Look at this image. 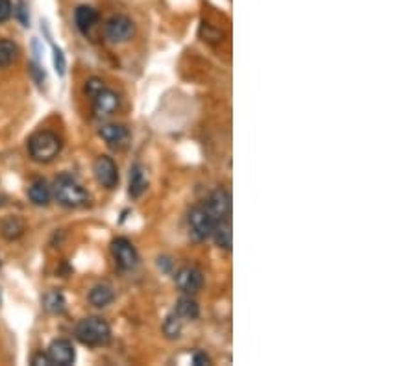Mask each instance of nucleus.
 Segmentation results:
<instances>
[{
  "mask_svg": "<svg viewBox=\"0 0 416 366\" xmlns=\"http://www.w3.org/2000/svg\"><path fill=\"white\" fill-rule=\"evenodd\" d=\"M52 195H54L55 202L63 208H83L91 200L87 190L82 187V183H78L69 174H61V176L55 178Z\"/></svg>",
  "mask_w": 416,
  "mask_h": 366,
  "instance_id": "1",
  "label": "nucleus"
},
{
  "mask_svg": "<svg viewBox=\"0 0 416 366\" xmlns=\"http://www.w3.org/2000/svg\"><path fill=\"white\" fill-rule=\"evenodd\" d=\"M74 337L85 346H106L111 340V328L100 316H87L76 324Z\"/></svg>",
  "mask_w": 416,
  "mask_h": 366,
  "instance_id": "2",
  "label": "nucleus"
},
{
  "mask_svg": "<svg viewBox=\"0 0 416 366\" xmlns=\"http://www.w3.org/2000/svg\"><path fill=\"white\" fill-rule=\"evenodd\" d=\"M28 152L37 163H50L61 152V139L54 131L41 130L28 139Z\"/></svg>",
  "mask_w": 416,
  "mask_h": 366,
  "instance_id": "3",
  "label": "nucleus"
},
{
  "mask_svg": "<svg viewBox=\"0 0 416 366\" xmlns=\"http://www.w3.org/2000/svg\"><path fill=\"white\" fill-rule=\"evenodd\" d=\"M215 217L208 211L206 205H196L191 209L189 217H187V226H189V235L194 241H206L213 235L215 230Z\"/></svg>",
  "mask_w": 416,
  "mask_h": 366,
  "instance_id": "4",
  "label": "nucleus"
},
{
  "mask_svg": "<svg viewBox=\"0 0 416 366\" xmlns=\"http://www.w3.org/2000/svg\"><path fill=\"white\" fill-rule=\"evenodd\" d=\"M111 254H113V259H115L117 267L122 270H134L139 263V254L135 250V246L124 239V237H119L115 241L111 242Z\"/></svg>",
  "mask_w": 416,
  "mask_h": 366,
  "instance_id": "5",
  "label": "nucleus"
},
{
  "mask_svg": "<svg viewBox=\"0 0 416 366\" xmlns=\"http://www.w3.org/2000/svg\"><path fill=\"white\" fill-rule=\"evenodd\" d=\"M104 32H106V38L111 43H126L134 38V21L126 17V15H115V17H111L107 21Z\"/></svg>",
  "mask_w": 416,
  "mask_h": 366,
  "instance_id": "6",
  "label": "nucleus"
},
{
  "mask_svg": "<svg viewBox=\"0 0 416 366\" xmlns=\"http://www.w3.org/2000/svg\"><path fill=\"white\" fill-rule=\"evenodd\" d=\"M92 172H95L98 183L106 189H115L117 183H119V168H117L115 161L107 156H100V158L95 159Z\"/></svg>",
  "mask_w": 416,
  "mask_h": 366,
  "instance_id": "7",
  "label": "nucleus"
},
{
  "mask_svg": "<svg viewBox=\"0 0 416 366\" xmlns=\"http://www.w3.org/2000/svg\"><path fill=\"white\" fill-rule=\"evenodd\" d=\"M203 205L208 208V211L213 215V217H215L217 222H220V220H228V218L231 217V196L228 190H224V189L213 190Z\"/></svg>",
  "mask_w": 416,
  "mask_h": 366,
  "instance_id": "8",
  "label": "nucleus"
},
{
  "mask_svg": "<svg viewBox=\"0 0 416 366\" xmlns=\"http://www.w3.org/2000/svg\"><path fill=\"white\" fill-rule=\"evenodd\" d=\"M174 281L185 294H196L203 287V274L196 267H183L176 272Z\"/></svg>",
  "mask_w": 416,
  "mask_h": 366,
  "instance_id": "9",
  "label": "nucleus"
},
{
  "mask_svg": "<svg viewBox=\"0 0 416 366\" xmlns=\"http://www.w3.org/2000/svg\"><path fill=\"white\" fill-rule=\"evenodd\" d=\"M48 357H50L52 365L58 366H70L76 359V352L70 340L67 338H55L54 343L48 348Z\"/></svg>",
  "mask_w": 416,
  "mask_h": 366,
  "instance_id": "10",
  "label": "nucleus"
},
{
  "mask_svg": "<svg viewBox=\"0 0 416 366\" xmlns=\"http://www.w3.org/2000/svg\"><path fill=\"white\" fill-rule=\"evenodd\" d=\"M117 107H119V97L111 89L104 87L100 93L92 97V109H95V115L98 119L113 115L117 112Z\"/></svg>",
  "mask_w": 416,
  "mask_h": 366,
  "instance_id": "11",
  "label": "nucleus"
},
{
  "mask_svg": "<svg viewBox=\"0 0 416 366\" xmlns=\"http://www.w3.org/2000/svg\"><path fill=\"white\" fill-rule=\"evenodd\" d=\"M74 23L82 33H87L98 23V11L92 6H78L74 11Z\"/></svg>",
  "mask_w": 416,
  "mask_h": 366,
  "instance_id": "12",
  "label": "nucleus"
},
{
  "mask_svg": "<svg viewBox=\"0 0 416 366\" xmlns=\"http://www.w3.org/2000/svg\"><path fill=\"white\" fill-rule=\"evenodd\" d=\"M100 137L106 141L111 146H119V144H124L129 137V131L126 126L122 124H104L98 130Z\"/></svg>",
  "mask_w": 416,
  "mask_h": 366,
  "instance_id": "13",
  "label": "nucleus"
},
{
  "mask_svg": "<svg viewBox=\"0 0 416 366\" xmlns=\"http://www.w3.org/2000/svg\"><path fill=\"white\" fill-rule=\"evenodd\" d=\"M146 171L143 168V165H134L129 171V196L139 198L146 189Z\"/></svg>",
  "mask_w": 416,
  "mask_h": 366,
  "instance_id": "14",
  "label": "nucleus"
},
{
  "mask_svg": "<svg viewBox=\"0 0 416 366\" xmlns=\"http://www.w3.org/2000/svg\"><path fill=\"white\" fill-rule=\"evenodd\" d=\"M28 198H30L33 205H48L52 198L50 187L46 185L45 180L33 181L30 189H28Z\"/></svg>",
  "mask_w": 416,
  "mask_h": 366,
  "instance_id": "15",
  "label": "nucleus"
},
{
  "mask_svg": "<svg viewBox=\"0 0 416 366\" xmlns=\"http://www.w3.org/2000/svg\"><path fill=\"white\" fill-rule=\"evenodd\" d=\"M215 237V242H217L220 248L224 250H231V244H233V235H231V220H220V222L215 224V230H213V235Z\"/></svg>",
  "mask_w": 416,
  "mask_h": 366,
  "instance_id": "16",
  "label": "nucleus"
},
{
  "mask_svg": "<svg viewBox=\"0 0 416 366\" xmlns=\"http://www.w3.org/2000/svg\"><path fill=\"white\" fill-rule=\"evenodd\" d=\"M113 298H115V294H113V289L110 285H97V287H92L91 292H89V301L95 307H98V309L110 306Z\"/></svg>",
  "mask_w": 416,
  "mask_h": 366,
  "instance_id": "17",
  "label": "nucleus"
},
{
  "mask_svg": "<svg viewBox=\"0 0 416 366\" xmlns=\"http://www.w3.org/2000/svg\"><path fill=\"white\" fill-rule=\"evenodd\" d=\"M176 315L180 316L181 320H196L200 315L198 303L191 298H180L178 303H176Z\"/></svg>",
  "mask_w": 416,
  "mask_h": 366,
  "instance_id": "18",
  "label": "nucleus"
},
{
  "mask_svg": "<svg viewBox=\"0 0 416 366\" xmlns=\"http://www.w3.org/2000/svg\"><path fill=\"white\" fill-rule=\"evenodd\" d=\"M18 48L14 41H8V39H0V67H9L17 60Z\"/></svg>",
  "mask_w": 416,
  "mask_h": 366,
  "instance_id": "19",
  "label": "nucleus"
},
{
  "mask_svg": "<svg viewBox=\"0 0 416 366\" xmlns=\"http://www.w3.org/2000/svg\"><path fill=\"white\" fill-rule=\"evenodd\" d=\"M43 303H45V309L48 313H54V315H60L65 311V298L61 292L50 291L46 292L45 298H43Z\"/></svg>",
  "mask_w": 416,
  "mask_h": 366,
  "instance_id": "20",
  "label": "nucleus"
},
{
  "mask_svg": "<svg viewBox=\"0 0 416 366\" xmlns=\"http://www.w3.org/2000/svg\"><path fill=\"white\" fill-rule=\"evenodd\" d=\"M181 322L183 320L180 318V316L176 315V313H172V315L166 316L165 324H163V331H165V335L169 338H178L181 333Z\"/></svg>",
  "mask_w": 416,
  "mask_h": 366,
  "instance_id": "21",
  "label": "nucleus"
},
{
  "mask_svg": "<svg viewBox=\"0 0 416 366\" xmlns=\"http://www.w3.org/2000/svg\"><path fill=\"white\" fill-rule=\"evenodd\" d=\"M24 224L18 220V218H8L4 224H2V233L8 239H17V237L23 235Z\"/></svg>",
  "mask_w": 416,
  "mask_h": 366,
  "instance_id": "22",
  "label": "nucleus"
},
{
  "mask_svg": "<svg viewBox=\"0 0 416 366\" xmlns=\"http://www.w3.org/2000/svg\"><path fill=\"white\" fill-rule=\"evenodd\" d=\"M14 15L23 26H30V15H28V6L24 0H18L17 4L14 6Z\"/></svg>",
  "mask_w": 416,
  "mask_h": 366,
  "instance_id": "23",
  "label": "nucleus"
},
{
  "mask_svg": "<svg viewBox=\"0 0 416 366\" xmlns=\"http://www.w3.org/2000/svg\"><path fill=\"white\" fill-rule=\"evenodd\" d=\"M54 67H55V72H58V75L60 76L65 75V69H67V61H65L63 52H61L58 47H54Z\"/></svg>",
  "mask_w": 416,
  "mask_h": 366,
  "instance_id": "24",
  "label": "nucleus"
},
{
  "mask_svg": "<svg viewBox=\"0 0 416 366\" xmlns=\"http://www.w3.org/2000/svg\"><path fill=\"white\" fill-rule=\"evenodd\" d=\"M106 87V85H104V82H102V80H98V78H91L87 82V84H85V93L89 95V97H95V95H98L102 91V89Z\"/></svg>",
  "mask_w": 416,
  "mask_h": 366,
  "instance_id": "25",
  "label": "nucleus"
},
{
  "mask_svg": "<svg viewBox=\"0 0 416 366\" xmlns=\"http://www.w3.org/2000/svg\"><path fill=\"white\" fill-rule=\"evenodd\" d=\"M11 15H14V4H11V0H0V24L9 21Z\"/></svg>",
  "mask_w": 416,
  "mask_h": 366,
  "instance_id": "26",
  "label": "nucleus"
},
{
  "mask_svg": "<svg viewBox=\"0 0 416 366\" xmlns=\"http://www.w3.org/2000/svg\"><path fill=\"white\" fill-rule=\"evenodd\" d=\"M32 365L33 366H52V361H50V357H48V353H36V355L32 357Z\"/></svg>",
  "mask_w": 416,
  "mask_h": 366,
  "instance_id": "27",
  "label": "nucleus"
},
{
  "mask_svg": "<svg viewBox=\"0 0 416 366\" xmlns=\"http://www.w3.org/2000/svg\"><path fill=\"white\" fill-rule=\"evenodd\" d=\"M193 362H194V365H198V366H202V365H211V359H209V357L206 355V353L198 352V353H194Z\"/></svg>",
  "mask_w": 416,
  "mask_h": 366,
  "instance_id": "28",
  "label": "nucleus"
}]
</instances>
